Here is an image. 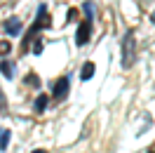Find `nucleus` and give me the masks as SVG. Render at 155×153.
Listing matches in <instances>:
<instances>
[{
    "label": "nucleus",
    "mask_w": 155,
    "mask_h": 153,
    "mask_svg": "<svg viewBox=\"0 0 155 153\" xmlns=\"http://www.w3.org/2000/svg\"><path fill=\"white\" fill-rule=\"evenodd\" d=\"M0 97H2V94H0Z\"/></svg>",
    "instance_id": "f8f14e48"
},
{
    "label": "nucleus",
    "mask_w": 155,
    "mask_h": 153,
    "mask_svg": "<svg viewBox=\"0 0 155 153\" xmlns=\"http://www.w3.org/2000/svg\"><path fill=\"white\" fill-rule=\"evenodd\" d=\"M92 76H94V64H92V61H87V64L82 66V80H89Z\"/></svg>",
    "instance_id": "0eeeda50"
},
{
    "label": "nucleus",
    "mask_w": 155,
    "mask_h": 153,
    "mask_svg": "<svg viewBox=\"0 0 155 153\" xmlns=\"http://www.w3.org/2000/svg\"><path fill=\"white\" fill-rule=\"evenodd\" d=\"M68 87H71L68 78H59V83L54 85V99H57V101H61V99L68 97Z\"/></svg>",
    "instance_id": "7ed1b4c3"
},
{
    "label": "nucleus",
    "mask_w": 155,
    "mask_h": 153,
    "mask_svg": "<svg viewBox=\"0 0 155 153\" xmlns=\"http://www.w3.org/2000/svg\"><path fill=\"white\" fill-rule=\"evenodd\" d=\"M134 52H136V42H134V31H127L122 38V66L129 68L134 64Z\"/></svg>",
    "instance_id": "f257e3e1"
},
{
    "label": "nucleus",
    "mask_w": 155,
    "mask_h": 153,
    "mask_svg": "<svg viewBox=\"0 0 155 153\" xmlns=\"http://www.w3.org/2000/svg\"><path fill=\"white\" fill-rule=\"evenodd\" d=\"M33 52H35V54H40V52H42V42H40V40L33 45Z\"/></svg>",
    "instance_id": "9d476101"
},
{
    "label": "nucleus",
    "mask_w": 155,
    "mask_h": 153,
    "mask_svg": "<svg viewBox=\"0 0 155 153\" xmlns=\"http://www.w3.org/2000/svg\"><path fill=\"white\" fill-rule=\"evenodd\" d=\"M2 31H5L7 36H19L21 33V21L17 19V17H12V19H7L2 24Z\"/></svg>",
    "instance_id": "20e7f679"
},
{
    "label": "nucleus",
    "mask_w": 155,
    "mask_h": 153,
    "mask_svg": "<svg viewBox=\"0 0 155 153\" xmlns=\"http://www.w3.org/2000/svg\"><path fill=\"white\" fill-rule=\"evenodd\" d=\"M0 73H2L5 78H12V76H14V68H12V64L7 61V59H2V61H0Z\"/></svg>",
    "instance_id": "39448f33"
},
{
    "label": "nucleus",
    "mask_w": 155,
    "mask_h": 153,
    "mask_svg": "<svg viewBox=\"0 0 155 153\" xmlns=\"http://www.w3.org/2000/svg\"><path fill=\"white\" fill-rule=\"evenodd\" d=\"M33 153H47V151H42V148H35V151H33Z\"/></svg>",
    "instance_id": "9b49d317"
},
{
    "label": "nucleus",
    "mask_w": 155,
    "mask_h": 153,
    "mask_svg": "<svg viewBox=\"0 0 155 153\" xmlns=\"http://www.w3.org/2000/svg\"><path fill=\"white\" fill-rule=\"evenodd\" d=\"M89 36H92V19H85L80 26H78V33H75V45L78 47H82V45H87Z\"/></svg>",
    "instance_id": "f03ea898"
},
{
    "label": "nucleus",
    "mask_w": 155,
    "mask_h": 153,
    "mask_svg": "<svg viewBox=\"0 0 155 153\" xmlns=\"http://www.w3.org/2000/svg\"><path fill=\"white\" fill-rule=\"evenodd\" d=\"M45 108H47V97L40 94L38 99H35V111H45Z\"/></svg>",
    "instance_id": "6e6552de"
},
{
    "label": "nucleus",
    "mask_w": 155,
    "mask_h": 153,
    "mask_svg": "<svg viewBox=\"0 0 155 153\" xmlns=\"http://www.w3.org/2000/svg\"><path fill=\"white\" fill-rule=\"evenodd\" d=\"M10 130H0V151H5L10 146Z\"/></svg>",
    "instance_id": "423d86ee"
},
{
    "label": "nucleus",
    "mask_w": 155,
    "mask_h": 153,
    "mask_svg": "<svg viewBox=\"0 0 155 153\" xmlns=\"http://www.w3.org/2000/svg\"><path fill=\"white\" fill-rule=\"evenodd\" d=\"M7 52H10V42H2L0 45V54H7Z\"/></svg>",
    "instance_id": "1a4fd4ad"
}]
</instances>
